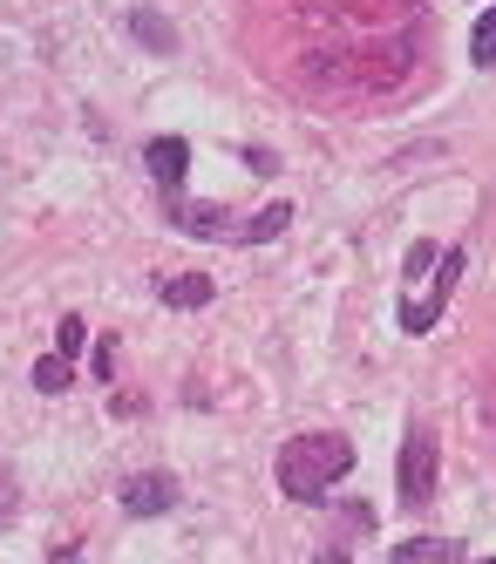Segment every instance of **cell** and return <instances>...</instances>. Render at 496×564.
Returning <instances> with one entry per match:
<instances>
[{
    "mask_svg": "<svg viewBox=\"0 0 496 564\" xmlns=\"http://www.w3.org/2000/svg\"><path fill=\"white\" fill-rule=\"evenodd\" d=\"M354 469V442L341 429H306L293 435L279 449L272 476H279V497H293V503H320V497H334V482Z\"/></svg>",
    "mask_w": 496,
    "mask_h": 564,
    "instance_id": "1",
    "label": "cell"
},
{
    "mask_svg": "<svg viewBox=\"0 0 496 564\" xmlns=\"http://www.w3.org/2000/svg\"><path fill=\"white\" fill-rule=\"evenodd\" d=\"M163 218H171L184 238H212V246H218V238H225V246H266V238H279L285 225H293V205H285V197H279V205H266V212H252V218H225L218 205H191V197H177V191H163Z\"/></svg>",
    "mask_w": 496,
    "mask_h": 564,
    "instance_id": "2",
    "label": "cell"
},
{
    "mask_svg": "<svg viewBox=\"0 0 496 564\" xmlns=\"http://www.w3.org/2000/svg\"><path fill=\"white\" fill-rule=\"evenodd\" d=\"M456 279H463V246H449V252H435L429 286L422 293H401V334H429L435 319H442V306H449V293H456Z\"/></svg>",
    "mask_w": 496,
    "mask_h": 564,
    "instance_id": "3",
    "label": "cell"
},
{
    "mask_svg": "<svg viewBox=\"0 0 496 564\" xmlns=\"http://www.w3.org/2000/svg\"><path fill=\"white\" fill-rule=\"evenodd\" d=\"M435 482H442L435 435H429V429H408V442H401V503H408V510H422V503L435 497Z\"/></svg>",
    "mask_w": 496,
    "mask_h": 564,
    "instance_id": "4",
    "label": "cell"
},
{
    "mask_svg": "<svg viewBox=\"0 0 496 564\" xmlns=\"http://www.w3.org/2000/svg\"><path fill=\"white\" fill-rule=\"evenodd\" d=\"M171 503H177V482H171V476H157V469L122 482V510H130V517H163Z\"/></svg>",
    "mask_w": 496,
    "mask_h": 564,
    "instance_id": "5",
    "label": "cell"
},
{
    "mask_svg": "<svg viewBox=\"0 0 496 564\" xmlns=\"http://www.w3.org/2000/svg\"><path fill=\"white\" fill-rule=\"evenodd\" d=\"M143 171H150L163 191H177L184 171H191V143H184V137H157V143L143 150Z\"/></svg>",
    "mask_w": 496,
    "mask_h": 564,
    "instance_id": "6",
    "label": "cell"
},
{
    "mask_svg": "<svg viewBox=\"0 0 496 564\" xmlns=\"http://www.w3.org/2000/svg\"><path fill=\"white\" fill-rule=\"evenodd\" d=\"M212 279H204V272H157V300L163 306H212Z\"/></svg>",
    "mask_w": 496,
    "mask_h": 564,
    "instance_id": "7",
    "label": "cell"
},
{
    "mask_svg": "<svg viewBox=\"0 0 496 564\" xmlns=\"http://www.w3.org/2000/svg\"><path fill=\"white\" fill-rule=\"evenodd\" d=\"M395 564H456V544H442V538H408V544H395Z\"/></svg>",
    "mask_w": 496,
    "mask_h": 564,
    "instance_id": "8",
    "label": "cell"
},
{
    "mask_svg": "<svg viewBox=\"0 0 496 564\" xmlns=\"http://www.w3.org/2000/svg\"><path fill=\"white\" fill-rule=\"evenodd\" d=\"M130 34H137L143 48H157V55H171V48H177V34H171V21H157V14H143V8L130 14Z\"/></svg>",
    "mask_w": 496,
    "mask_h": 564,
    "instance_id": "9",
    "label": "cell"
},
{
    "mask_svg": "<svg viewBox=\"0 0 496 564\" xmlns=\"http://www.w3.org/2000/svg\"><path fill=\"white\" fill-rule=\"evenodd\" d=\"M470 62H483V68L496 62V8H483L476 28H470Z\"/></svg>",
    "mask_w": 496,
    "mask_h": 564,
    "instance_id": "10",
    "label": "cell"
},
{
    "mask_svg": "<svg viewBox=\"0 0 496 564\" xmlns=\"http://www.w3.org/2000/svg\"><path fill=\"white\" fill-rule=\"evenodd\" d=\"M68 381H75V368H68L62 354H48V360H41V368H34V388H41V394H62Z\"/></svg>",
    "mask_w": 496,
    "mask_h": 564,
    "instance_id": "11",
    "label": "cell"
},
{
    "mask_svg": "<svg viewBox=\"0 0 496 564\" xmlns=\"http://www.w3.org/2000/svg\"><path fill=\"white\" fill-rule=\"evenodd\" d=\"M82 340H89V327H82V319L68 313L62 327H55V347H62V360H75V354H82Z\"/></svg>",
    "mask_w": 496,
    "mask_h": 564,
    "instance_id": "12",
    "label": "cell"
},
{
    "mask_svg": "<svg viewBox=\"0 0 496 564\" xmlns=\"http://www.w3.org/2000/svg\"><path fill=\"white\" fill-rule=\"evenodd\" d=\"M483 415H489V429H496V368L483 375Z\"/></svg>",
    "mask_w": 496,
    "mask_h": 564,
    "instance_id": "13",
    "label": "cell"
},
{
    "mask_svg": "<svg viewBox=\"0 0 496 564\" xmlns=\"http://www.w3.org/2000/svg\"><path fill=\"white\" fill-rule=\"evenodd\" d=\"M313 564H347V551H313Z\"/></svg>",
    "mask_w": 496,
    "mask_h": 564,
    "instance_id": "14",
    "label": "cell"
},
{
    "mask_svg": "<svg viewBox=\"0 0 496 564\" xmlns=\"http://www.w3.org/2000/svg\"><path fill=\"white\" fill-rule=\"evenodd\" d=\"M476 564H496V557H476Z\"/></svg>",
    "mask_w": 496,
    "mask_h": 564,
    "instance_id": "15",
    "label": "cell"
}]
</instances>
